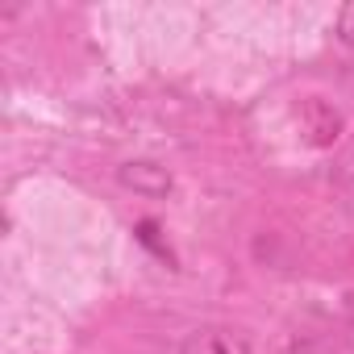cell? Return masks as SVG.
<instances>
[{
    "instance_id": "2",
    "label": "cell",
    "mask_w": 354,
    "mask_h": 354,
    "mask_svg": "<svg viewBox=\"0 0 354 354\" xmlns=\"http://www.w3.org/2000/svg\"><path fill=\"white\" fill-rule=\"evenodd\" d=\"M117 180H121V188H129V192H138V196H150V201H158V196L171 192V171L158 167V162H150V158H129V162H121V167H117Z\"/></svg>"
},
{
    "instance_id": "4",
    "label": "cell",
    "mask_w": 354,
    "mask_h": 354,
    "mask_svg": "<svg viewBox=\"0 0 354 354\" xmlns=\"http://www.w3.org/2000/svg\"><path fill=\"white\" fill-rule=\"evenodd\" d=\"M337 42L354 46V0H350V5H342V9H337Z\"/></svg>"
},
{
    "instance_id": "1",
    "label": "cell",
    "mask_w": 354,
    "mask_h": 354,
    "mask_svg": "<svg viewBox=\"0 0 354 354\" xmlns=\"http://www.w3.org/2000/svg\"><path fill=\"white\" fill-rule=\"evenodd\" d=\"M180 354H254V346H250V337L242 329L209 321V325H196V329L184 333Z\"/></svg>"
},
{
    "instance_id": "3",
    "label": "cell",
    "mask_w": 354,
    "mask_h": 354,
    "mask_svg": "<svg viewBox=\"0 0 354 354\" xmlns=\"http://www.w3.org/2000/svg\"><path fill=\"white\" fill-rule=\"evenodd\" d=\"M333 175H337V184L354 188V138H350V142H346V150L337 154V162H333Z\"/></svg>"
}]
</instances>
